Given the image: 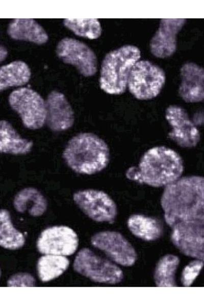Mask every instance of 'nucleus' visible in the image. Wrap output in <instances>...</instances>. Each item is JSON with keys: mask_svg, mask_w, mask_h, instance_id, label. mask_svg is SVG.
Masks as SVG:
<instances>
[{"mask_svg": "<svg viewBox=\"0 0 204 306\" xmlns=\"http://www.w3.org/2000/svg\"><path fill=\"white\" fill-rule=\"evenodd\" d=\"M161 198L166 222L171 227L182 222L204 223V178L180 177L165 186Z\"/></svg>", "mask_w": 204, "mask_h": 306, "instance_id": "1", "label": "nucleus"}, {"mask_svg": "<svg viewBox=\"0 0 204 306\" xmlns=\"http://www.w3.org/2000/svg\"><path fill=\"white\" fill-rule=\"evenodd\" d=\"M181 156L164 146H154L142 155L137 167H130L126 177L132 181L152 187H161L175 181L184 171Z\"/></svg>", "mask_w": 204, "mask_h": 306, "instance_id": "2", "label": "nucleus"}, {"mask_svg": "<svg viewBox=\"0 0 204 306\" xmlns=\"http://www.w3.org/2000/svg\"><path fill=\"white\" fill-rule=\"evenodd\" d=\"M62 157L74 172L92 175L107 167L110 159V149L107 143L96 134L81 132L69 139Z\"/></svg>", "mask_w": 204, "mask_h": 306, "instance_id": "3", "label": "nucleus"}, {"mask_svg": "<svg viewBox=\"0 0 204 306\" xmlns=\"http://www.w3.org/2000/svg\"><path fill=\"white\" fill-rule=\"evenodd\" d=\"M140 57V49L132 45H125L108 53L101 66V89L109 94L124 93L131 70Z\"/></svg>", "mask_w": 204, "mask_h": 306, "instance_id": "4", "label": "nucleus"}, {"mask_svg": "<svg viewBox=\"0 0 204 306\" xmlns=\"http://www.w3.org/2000/svg\"><path fill=\"white\" fill-rule=\"evenodd\" d=\"M165 80V73L161 68L149 61L142 60L132 67L127 85L136 98L149 100L159 94Z\"/></svg>", "mask_w": 204, "mask_h": 306, "instance_id": "5", "label": "nucleus"}, {"mask_svg": "<svg viewBox=\"0 0 204 306\" xmlns=\"http://www.w3.org/2000/svg\"><path fill=\"white\" fill-rule=\"evenodd\" d=\"M8 102L27 129L36 130L45 124V101L35 90L27 87L16 89L10 94Z\"/></svg>", "mask_w": 204, "mask_h": 306, "instance_id": "6", "label": "nucleus"}, {"mask_svg": "<svg viewBox=\"0 0 204 306\" xmlns=\"http://www.w3.org/2000/svg\"><path fill=\"white\" fill-rule=\"evenodd\" d=\"M73 266L76 272L95 282L115 284L123 279L120 268L87 248L78 252Z\"/></svg>", "mask_w": 204, "mask_h": 306, "instance_id": "7", "label": "nucleus"}, {"mask_svg": "<svg viewBox=\"0 0 204 306\" xmlns=\"http://www.w3.org/2000/svg\"><path fill=\"white\" fill-rule=\"evenodd\" d=\"M73 200L84 213L95 221L112 223L116 219L117 206L103 191L93 189L79 190L73 193Z\"/></svg>", "mask_w": 204, "mask_h": 306, "instance_id": "8", "label": "nucleus"}, {"mask_svg": "<svg viewBox=\"0 0 204 306\" xmlns=\"http://www.w3.org/2000/svg\"><path fill=\"white\" fill-rule=\"evenodd\" d=\"M56 53L64 63L74 66L85 76L94 75L97 71V58L87 44L74 38L66 37L57 44Z\"/></svg>", "mask_w": 204, "mask_h": 306, "instance_id": "9", "label": "nucleus"}, {"mask_svg": "<svg viewBox=\"0 0 204 306\" xmlns=\"http://www.w3.org/2000/svg\"><path fill=\"white\" fill-rule=\"evenodd\" d=\"M79 238L70 227L53 226L44 230L37 241L38 251L44 254L70 256L76 250Z\"/></svg>", "mask_w": 204, "mask_h": 306, "instance_id": "10", "label": "nucleus"}, {"mask_svg": "<svg viewBox=\"0 0 204 306\" xmlns=\"http://www.w3.org/2000/svg\"><path fill=\"white\" fill-rule=\"evenodd\" d=\"M165 118L171 128L167 136L183 148H193L199 143L200 132L182 107L170 105L165 111Z\"/></svg>", "mask_w": 204, "mask_h": 306, "instance_id": "11", "label": "nucleus"}, {"mask_svg": "<svg viewBox=\"0 0 204 306\" xmlns=\"http://www.w3.org/2000/svg\"><path fill=\"white\" fill-rule=\"evenodd\" d=\"M92 245L104 251L116 263L123 266H131L136 262L137 255L130 242L119 233L104 231L94 235Z\"/></svg>", "mask_w": 204, "mask_h": 306, "instance_id": "12", "label": "nucleus"}, {"mask_svg": "<svg viewBox=\"0 0 204 306\" xmlns=\"http://www.w3.org/2000/svg\"><path fill=\"white\" fill-rule=\"evenodd\" d=\"M171 228L174 245L183 254L203 261L204 223L182 222Z\"/></svg>", "mask_w": 204, "mask_h": 306, "instance_id": "13", "label": "nucleus"}, {"mask_svg": "<svg viewBox=\"0 0 204 306\" xmlns=\"http://www.w3.org/2000/svg\"><path fill=\"white\" fill-rule=\"evenodd\" d=\"M45 104V123L52 131L62 132L73 126L75 119L74 111L63 93L57 91H51Z\"/></svg>", "mask_w": 204, "mask_h": 306, "instance_id": "14", "label": "nucleus"}, {"mask_svg": "<svg viewBox=\"0 0 204 306\" xmlns=\"http://www.w3.org/2000/svg\"><path fill=\"white\" fill-rule=\"evenodd\" d=\"M187 21L184 18H163L150 42V50L156 57L172 56L176 49V36Z\"/></svg>", "mask_w": 204, "mask_h": 306, "instance_id": "15", "label": "nucleus"}, {"mask_svg": "<svg viewBox=\"0 0 204 306\" xmlns=\"http://www.w3.org/2000/svg\"><path fill=\"white\" fill-rule=\"evenodd\" d=\"M182 82L178 93L186 103L201 101L204 98V70L193 62H187L181 68Z\"/></svg>", "mask_w": 204, "mask_h": 306, "instance_id": "16", "label": "nucleus"}, {"mask_svg": "<svg viewBox=\"0 0 204 306\" xmlns=\"http://www.w3.org/2000/svg\"><path fill=\"white\" fill-rule=\"evenodd\" d=\"M33 145V142L22 137L10 122L0 120V154L25 155Z\"/></svg>", "mask_w": 204, "mask_h": 306, "instance_id": "17", "label": "nucleus"}, {"mask_svg": "<svg viewBox=\"0 0 204 306\" xmlns=\"http://www.w3.org/2000/svg\"><path fill=\"white\" fill-rule=\"evenodd\" d=\"M7 33L13 39L25 40L38 44L46 43L48 36L43 28L31 18H16L9 24Z\"/></svg>", "mask_w": 204, "mask_h": 306, "instance_id": "18", "label": "nucleus"}, {"mask_svg": "<svg viewBox=\"0 0 204 306\" xmlns=\"http://www.w3.org/2000/svg\"><path fill=\"white\" fill-rule=\"evenodd\" d=\"M15 209L19 213L28 212L32 216L43 215L47 207V201L44 196L36 188H24L18 191L13 199Z\"/></svg>", "mask_w": 204, "mask_h": 306, "instance_id": "19", "label": "nucleus"}, {"mask_svg": "<svg viewBox=\"0 0 204 306\" xmlns=\"http://www.w3.org/2000/svg\"><path fill=\"white\" fill-rule=\"evenodd\" d=\"M127 224L134 235L146 241L158 239L163 232L162 225L158 220L142 214L131 215Z\"/></svg>", "mask_w": 204, "mask_h": 306, "instance_id": "20", "label": "nucleus"}, {"mask_svg": "<svg viewBox=\"0 0 204 306\" xmlns=\"http://www.w3.org/2000/svg\"><path fill=\"white\" fill-rule=\"evenodd\" d=\"M31 75L29 66L22 61H14L0 66V91L25 85Z\"/></svg>", "mask_w": 204, "mask_h": 306, "instance_id": "21", "label": "nucleus"}, {"mask_svg": "<svg viewBox=\"0 0 204 306\" xmlns=\"http://www.w3.org/2000/svg\"><path fill=\"white\" fill-rule=\"evenodd\" d=\"M69 260L64 256L45 254L37 262L39 278L43 282H48L62 275L68 268Z\"/></svg>", "mask_w": 204, "mask_h": 306, "instance_id": "22", "label": "nucleus"}, {"mask_svg": "<svg viewBox=\"0 0 204 306\" xmlns=\"http://www.w3.org/2000/svg\"><path fill=\"white\" fill-rule=\"evenodd\" d=\"M9 212L0 210V246L9 250L21 248L25 243L23 234L13 225Z\"/></svg>", "mask_w": 204, "mask_h": 306, "instance_id": "23", "label": "nucleus"}, {"mask_svg": "<svg viewBox=\"0 0 204 306\" xmlns=\"http://www.w3.org/2000/svg\"><path fill=\"white\" fill-rule=\"evenodd\" d=\"M179 263V258L173 254H166L161 258L154 272L156 286L160 287H176L175 274Z\"/></svg>", "mask_w": 204, "mask_h": 306, "instance_id": "24", "label": "nucleus"}, {"mask_svg": "<svg viewBox=\"0 0 204 306\" xmlns=\"http://www.w3.org/2000/svg\"><path fill=\"white\" fill-rule=\"evenodd\" d=\"M64 26L75 35L90 39L98 38L101 34V27L99 21L92 19H65Z\"/></svg>", "mask_w": 204, "mask_h": 306, "instance_id": "25", "label": "nucleus"}, {"mask_svg": "<svg viewBox=\"0 0 204 306\" xmlns=\"http://www.w3.org/2000/svg\"><path fill=\"white\" fill-rule=\"evenodd\" d=\"M202 260H195L189 263L184 269L182 274V283L185 287L191 286L202 268Z\"/></svg>", "mask_w": 204, "mask_h": 306, "instance_id": "26", "label": "nucleus"}, {"mask_svg": "<svg viewBox=\"0 0 204 306\" xmlns=\"http://www.w3.org/2000/svg\"><path fill=\"white\" fill-rule=\"evenodd\" d=\"M35 279L27 273H19L11 276L7 281L8 287H34Z\"/></svg>", "mask_w": 204, "mask_h": 306, "instance_id": "27", "label": "nucleus"}, {"mask_svg": "<svg viewBox=\"0 0 204 306\" xmlns=\"http://www.w3.org/2000/svg\"><path fill=\"white\" fill-rule=\"evenodd\" d=\"M8 52L7 49L3 45L0 44V62L5 60L8 56Z\"/></svg>", "mask_w": 204, "mask_h": 306, "instance_id": "28", "label": "nucleus"}, {"mask_svg": "<svg viewBox=\"0 0 204 306\" xmlns=\"http://www.w3.org/2000/svg\"><path fill=\"white\" fill-rule=\"evenodd\" d=\"M0 276H1V269H0Z\"/></svg>", "mask_w": 204, "mask_h": 306, "instance_id": "29", "label": "nucleus"}]
</instances>
